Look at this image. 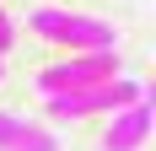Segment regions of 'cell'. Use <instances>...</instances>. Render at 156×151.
<instances>
[{
    "label": "cell",
    "instance_id": "3957f363",
    "mask_svg": "<svg viewBox=\"0 0 156 151\" xmlns=\"http://www.w3.org/2000/svg\"><path fill=\"white\" fill-rule=\"evenodd\" d=\"M27 27L38 32V38H48V43H65L70 54H81V49H113V27L97 22V16H76V11L43 6V11L27 16Z\"/></svg>",
    "mask_w": 156,
    "mask_h": 151
},
{
    "label": "cell",
    "instance_id": "8992f818",
    "mask_svg": "<svg viewBox=\"0 0 156 151\" xmlns=\"http://www.w3.org/2000/svg\"><path fill=\"white\" fill-rule=\"evenodd\" d=\"M11 38H16V22H11V16H5V6H0V54L11 49Z\"/></svg>",
    "mask_w": 156,
    "mask_h": 151
},
{
    "label": "cell",
    "instance_id": "7a4b0ae2",
    "mask_svg": "<svg viewBox=\"0 0 156 151\" xmlns=\"http://www.w3.org/2000/svg\"><path fill=\"white\" fill-rule=\"evenodd\" d=\"M108 76H119V49H81V54H65V60L43 65L38 70V87H43V97H54V92L97 87Z\"/></svg>",
    "mask_w": 156,
    "mask_h": 151
},
{
    "label": "cell",
    "instance_id": "6da1fadb",
    "mask_svg": "<svg viewBox=\"0 0 156 151\" xmlns=\"http://www.w3.org/2000/svg\"><path fill=\"white\" fill-rule=\"evenodd\" d=\"M145 97V81L135 76H108V81H97V87H81V92H54L48 97V113L54 119H86V113H119L124 103Z\"/></svg>",
    "mask_w": 156,
    "mask_h": 151
},
{
    "label": "cell",
    "instance_id": "277c9868",
    "mask_svg": "<svg viewBox=\"0 0 156 151\" xmlns=\"http://www.w3.org/2000/svg\"><path fill=\"white\" fill-rule=\"evenodd\" d=\"M145 135H151V92L135 97V103H124V108L108 119V130H102V151H140Z\"/></svg>",
    "mask_w": 156,
    "mask_h": 151
},
{
    "label": "cell",
    "instance_id": "52a82bcc",
    "mask_svg": "<svg viewBox=\"0 0 156 151\" xmlns=\"http://www.w3.org/2000/svg\"><path fill=\"white\" fill-rule=\"evenodd\" d=\"M0 76H5V54H0Z\"/></svg>",
    "mask_w": 156,
    "mask_h": 151
},
{
    "label": "cell",
    "instance_id": "5b68a950",
    "mask_svg": "<svg viewBox=\"0 0 156 151\" xmlns=\"http://www.w3.org/2000/svg\"><path fill=\"white\" fill-rule=\"evenodd\" d=\"M0 151H59V140H54V130H38L16 113H0Z\"/></svg>",
    "mask_w": 156,
    "mask_h": 151
}]
</instances>
